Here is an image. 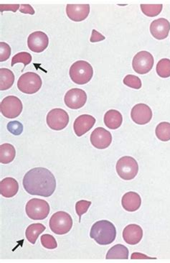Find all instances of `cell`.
<instances>
[{"instance_id": "5bb4252c", "label": "cell", "mask_w": 170, "mask_h": 263, "mask_svg": "<svg viewBox=\"0 0 170 263\" xmlns=\"http://www.w3.org/2000/svg\"><path fill=\"white\" fill-rule=\"evenodd\" d=\"M131 119L139 125H147L152 118V111L145 104H138L132 108L131 111Z\"/></svg>"}, {"instance_id": "e575fe53", "label": "cell", "mask_w": 170, "mask_h": 263, "mask_svg": "<svg viewBox=\"0 0 170 263\" xmlns=\"http://www.w3.org/2000/svg\"><path fill=\"white\" fill-rule=\"evenodd\" d=\"M104 36L101 35V33L97 32L95 30H93L92 36H91L90 41L91 43H96V42L102 41L105 40Z\"/></svg>"}, {"instance_id": "7402d4cb", "label": "cell", "mask_w": 170, "mask_h": 263, "mask_svg": "<svg viewBox=\"0 0 170 263\" xmlns=\"http://www.w3.org/2000/svg\"><path fill=\"white\" fill-rule=\"evenodd\" d=\"M16 151L11 144L5 143L0 145V162L3 164H8L15 159Z\"/></svg>"}, {"instance_id": "ba28073f", "label": "cell", "mask_w": 170, "mask_h": 263, "mask_svg": "<svg viewBox=\"0 0 170 263\" xmlns=\"http://www.w3.org/2000/svg\"><path fill=\"white\" fill-rule=\"evenodd\" d=\"M0 109L2 114L9 119H14L20 115L22 111V103L20 99L15 96L5 97L1 104Z\"/></svg>"}, {"instance_id": "4dcf8cb0", "label": "cell", "mask_w": 170, "mask_h": 263, "mask_svg": "<svg viewBox=\"0 0 170 263\" xmlns=\"http://www.w3.org/2000/svg\"><path fill=\"white\" fill-rule=\"evenodd\" d=\"M40 240H41L42 245L49 250H53L58 246L57 242L52 235L48 234L42 235Z\"/></svg>"}, {"instance_id": "5b68a950", "label": "cell", "mask_w": 170, "mask_h": 263, "mask_svg": "<svg viewBox=\"0 0 170 263\" xmlns=\"http://www.w3.org/2000/svg\"><path fill=\"white\" fill-rule=\"evenodd\" d=\"M50 206L45 200L33 198L26 205V214L33 220H43L50 213Z\"/></svg>"}, {"instance_id": "d590c367", "label": "cell", "mask_w": 170, "mask_h": 263, "mask_svg": "<svg viewBox=\"0 0 170 263\" xmlns=\"http://www.w3.org/2000/svg\"><path fill=\"white\" fill-rule=\"evenodd\" d=\"M20 8V5H0V10H1L2 13L3 11H5V10H10V11L13 12V13H16L17 10Z\"/></svg>"}, {"instance_id": "ffe728a7", "label": "cell", "mask_w": 170, "mask_h": 263, "mask_svg": "<svg viewBox=\"0 0 170 263\" xmlns=\"http://www.w3.org/2000/svg\"><path fill=\"white\" fill-rule=\"evenodd\" d=\"M18 190V182L13 178H6L0 183V193L5 198L13 197Z\"/></svg>"}, {"instance_id": "4316f807", "label": "cell", "mask_w": 170, "mask_h": 263, "mask_svg": "<svg viewBox=\"0 0 170 263\" xmlns=\"http://www.w3.org/2000/svg\"><path fill=\"white\" fill-rule=\"evenodd\" d=\"M162 5H141L143 13L147 17L157 16L162 12Z\"/></svg>"}, {"instance_id": "7a4b0ae2", "label": "cell", "mask_w": 170, "mask_h": 263, "mask_svg": "<svg viewBox=\"0 0 170 263\" xmlns=\"http://www.w3.org/2000/svg\"><path fill=\"white\" fill-rule=\"evenodd\" d=\"M90 237L99 245H110L115 240L117 229L109 221H99L91 227Z\"/></svg>"}, {"instance_id": "484cf974", "label": "cell", "mask_w": 170, "mask_h": 263, "mask_svg": "<svg viewBox=\"0 0 170 263\" xmlns=\"http://www.w3.org/2000/svg\"><path fill=\"white\" fill-rule=\"evenodd\" d=\"M155 133L157 138L163 142L170 140V123L166 122L159 123L156 128Z\"/></svg>"}, {"instance_id": "ac0fdd59", "label": "cell", "mask_w": 170, "mask_h": 263, "mask_svg": "<svg viewBox=\"0 0 170 263\" xmlns=\"http://www.w3.org/2000/svg\"><path fill=\"white\" fill-rule=\"evenodd\" d=\"M143 238V229L137 224H129L123 231V238L129 245H135L139 243Z\"/></svg>"}, {"instance_id": "f546056e", "label": "cell", "mask_w": 170, "mask_h": 263, "mask_svg": "<svg viewBox=\"0 0 170 263\" xmlns=\"http://www.w3.org/2000/svg\"><path fill=\"white\" fill-rule=\"evenodd\" d=\"M124 83L126 86L131 87V88L135 89V90H139L141 88V81L138 76H134V75H127L124 79Z\"/></svg>"}, {"instance_id": "44dd1931", "label": "cell", "mask_w": 170, "mask_h": 263, "mask_svg": "<svg viewBox=\"0 0 170 263\" xmlns=\"http://www.w3.org/2000/svg\"><path fill=\"white\" fill-rule=\"evenodd\" d=\"M123 122L122 114L115 109L107 111L104 116V123L107 128L111 130H117L122 125Z\"/></svg>"}, {"instance_id": "3957f363", "label": "cell", "mask_w": 170, "mask_h": 263, "mask_svg": "<svg viewBox=\"0 0 170 263\" xmlns=\"http://www.w3.org/2000/svg\"><path fill=\"white\" fill-rule=\"evenodd\" d=\"M69 74L73 82L83 85L91 81L94 75V69L89 63L78 61L71 66Z\"/></svg>"}, {"instance_id": "836d02e7", "label": "cell", "mask_w": 170, "mask_h": 263, "mask_svg": "<svg viewBox=\"0 0 170 263\" xmlns=\"http://www.w3.org/2000/svg\"><path fill=\"white\" fill-rule=\"evenodd\" d=\"M8 130L13 135H20L23 131V125L20 122H10L8 124Z\"/></svg>"}, {"instance_id": "9c48e42d", "label": "cell", "mask_w": 170, "mask_h": 263, "mask_svg": "<svg viewBox=\"0 0 170 263\" xmlns=\"http://www.w3.org/2000/svg\"><path fill=\"white\" fill-rule=\"evenodd\" d=\"M46 121L49 128L60 131L67 127L69 123V116L64 109L57 108L50 111L47 115Z\"/></svg>"}, {"instance_id": "2e32d148", "label": "cell", "mask_w": 170, "mask_h": 263, "mask_svg": "<svg viewBox=\"0 0 170 263\" xmlns=\"http://www.w3.org/2000/svg\"><path fill=\"white\" fill-rule=\"evenodd\" d=\"M170 31V22L164 18H159L151 23L150 32L157 40H164L168 37Z\"/></svg>"}, {"instance_id": "603a6c76", "label": "cell", "mask_w": 170, "mask_h": 263, "mask_svg": "<svg viewBox=\"0 0 170 263\" xmlns=\"http://www.w3.org/2000/svg\"><path fill=\"white\" fill-rule=\"evenodd\" d=\"M106 259H129V250L123 245H116L107 252Z\"/></svg>"}, {"instance_id": "8fae6325", "label": "cell", "mask_w": 170, "mask_h": 263, "mask_svg": "<svg viewBox=\"0 0 170 263\" xmlns=\"http://www.w3.org/2000/svg\"><path fill=\"white\" fill-rule=\"evenodd\" d=\"M87 101V93L80 89H72L65 95V104L70 109H80L85 105Z\"/></svg>"}, {"instance_id": "d6986e66", "label": "cell", "mask_w": 170, "mask_h": 263, "mask_svg": "<svg viewBox=\"0 0 170 263\" xmlns=\"http://www.w3.org/2000/svg\"><path fill=\"white\" fill-rule=\"evenodd\" d=\"M122 207L124 210L129 212H134L140 208L141 199L139 195L134 191L125 193L122 199Z\"/></svg>"}, {"instance_id": "1f68e13d", "label": "cell", "mask_w": 170, "mask_h": 263, "mask_svg": "<svg viewBox=\"0 0 170 263\" xmlns=\"http://www.w3.org/2000/svg\"><path fill=\"white\" fill-rule=\"evenodd\" d=\"M91 205V202L86 201V200H81V201L77 202L76 204H75V211H76V213L79 217V222L81 220L82 215L87 213Z\"/></svg>"}, {"instance_id": "f1b7e54d", "label": "cell", "mask_w": 170, "mask_h": 263, "mask_svg": "<svg viewBox=\"0 0 170 263\" xmlns=\"http://www.w3.org/2000/svg\"><path fill=\"white\" fill-rule=\"evenodd\" d=\"M31 62H32V55L31 54L27 52H21L14 55L12 59L11 66H14L18 63H23L24 68H25V66L31 64Z\"/></svg>"}, {"instance_id": "d6a6232c", "label": "cell", "mask_w": 170, "mask_h": 263, "mask_svg": "<svg viewBox=\"0 0 170 263\" xmlns=\"http://www.w3.org/2000/svg\"><path fill=\"white\" fill-rule=\"evenodd\" d=\"M11 55V48L8 43L1 42L0 43V62L8 60Z\"/></svg>"}, {"instance_id": "277c9868", "label": "cell", "mask_w": 170, "mask_h": 263, "mask_svg": "<svg viewBox=\"0 0 170 263\" xmlns=\"http://www.w3.org/2000/svg\"><path fill=\"white\" fill-rule=\"evenodd\" d=\"M49 225L52 232L55 234L66 235L72 229L73 219L67 212H58L52 216Z\"/></svg>"}, {"instance_id": "7c38bea8", "label": "cell", "mask_w": 170, "mask_h": 263, "mask_svg": "<svg viewBox=\"0 0 170 263\" xmlns=\"http://www.w3.org/2000/svg\"><path fill=\"white\" fill-rule=\"evenodd\" d=\"M49 44V38L45 33L36 31L31 33L27 38L28 48L35 53H42Z\"/></svg>"}, {"instance_id": "52a82bcc", "label": "cell", "mask_w": 170, "mask_h": 263, "mask_svg": "<svg viewBox=\"0 0 170 263\" xmlns=\"http://www.w3.org/2000/svg\"><path fill=\"white\" fill-rule=\"evenodd\" d=\"M116 167L119 177L126 181L134 179L138 172L137 162L130 156L122 157L117 162Z\"/></svg>"}, {"instance_id": "4fadbf2b", "label": "cell", "mask_w": 170, "mask_h": 263, "mask_svg": "<svg viewBox=\"0 0 170 263\" xmlns=\"http://www.w3.org/2000/svg\"><path fill=\"white\" fill-rule=\"evenodd\" d=\"M112 142L111 132L106 129L98 128L91 133V142L97 149L102 150L109 147Z\"/></svg>"}, {"instance_id": "8992f818", "label": "cell", "mask_w": 170, "mask_h": 263, "mask_svg": "<svg viewBox=\"0 0 170 263\" xmlns=\"http://www.w3.org/2000/svg\"><path fill=\"white\" fill-rule=\"evenodd\" d=\"M42 79L36 73L27 72L22 74L17 81V88L22 93L27 95L36 94L42 86Z\"/></svg>"}, {"instance_id": "e0dca14e", "label": "cell", "mask_w": 170, "mask_h": 263, "mask_svg": "<svg viewBox=\"0 0 170 263\" xmlns=\"http://www.w3.org/2000/svg\"><path fill=\"white\" fill-rule=\"evenodd\" d=\"M95 123L96 119L93 116L83 114L78 116L73 124L75 135L78 137H81L84 134L89 132L94 126Z\"/></svg>"}, {"instance_id": "8d00e7d4", "label": "cell", "mask_w": 170, "mask_h": 263, "mask_svg": "<svg viewBox=\"0 0 170 263\" xmlns=\"http://www.w3.org/2000/svg\"><path fill=\"white\" fill-rule=\"evenodd\" d=\"M20 13L24 14H30V15H34V9L30 5H22L20 8Z\"/></svg>"}, {"instance_id": "cb8c5ba5", "label": "cell", "mask_w": 170, "mask_h": 263, "mask_svg": "<svg viewBox=\"0 0 170 263\" xmlns=\"http://www.w3.org/2000/svg\"><path fill=\"white\" fill-rule=\"evenodd\" d=\"M46 229V227L42 224H31L25 231V236L28 241L31 244H36L38 237L40 236L44 231Z\"/></svg>"}, {"instance_id": "9a60e30c", "label": "cell", "mask_w": 170, "mask_h": 263, "mask_svg": "<svg viewBox=\"0 0 170 263\" xmlns=\"http://www.w3.org/2000/svg\"><path fill=\"white\" fill-rule=\"evenodd\" d=\"M68 17L74 22H81L87 18L90 13L89 5H68L66 7Z\"/></svg>"}, {"instance_id": "83f0119b", "label": "cell", "mask_w": 170, "mask_h": 263, "mask_svg": "<svg viewBox=\"0 0 170 263\" xmlns=\"http://www.w3.org/2000/svg\"><path fill=\"white\" fill-rule=\"evenodd\" d=\"M157 73L160 77L168 78L170 76V60L163 59L157 65Z\"/></svg>"}, {"instance_id": "30bf717a", "label": "cell", "mask_w": 170, "mask_h": 263, "mask_svg": "<svg viewBox=\"0 0 170 263\" xmlns=\"http://www.w3.org/2000/svg\"><path fill=\"white\" fill-rule=\"evenodd\" d=\"M154 66V58L147 51H140L134 57L133 69L138 74H146L152 70Z\"/></svg>"}, {"instance_id": "d4e9b609", "label": "cell", "mask_w": 170, "mask_h": 263, "mask_svg": "<svg viewBox=\"0 0 170 263\" xmlns=\"http://www.w3.org/2000/svg\"><path fill=\"white\" fill-rule=\"evenodd\" d=\"M15 82V75L8 69H0V90L5 91L11 88Z\"/></svg>"}, {"instance_id": "6da1fadb", "label": "cell", "mask_w": 170, "mask_h": 263, "mask_svg": "<svg viewBox=\"0 0 170 263\" xmlns=\"http://www.w3.org/2000/svg\"><path fill=\"white\" fill-rule=\"evenodd\" d=\"M22 184L29 194L43 197H50L56 188L55 177L45 168L31 169L24 175Z\"/></svg>"}]
</instances>
